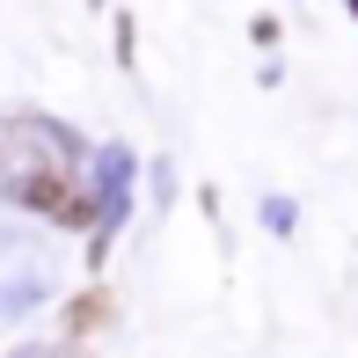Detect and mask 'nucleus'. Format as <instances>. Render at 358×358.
<instances>
[{"label": "nucleus", "instance_id": "f257e3e1", "mask_svg": "<svg viewBox=\"0 0 358 358\" xmlns=\"http://www.w3.org/2000/svg\"><path fill=\"white\" fill-rule=\"evenodd\" d=\"M110 315H117V300H110V292H88V300H73V307H66V336H80V329H103Z\"/></svg>", "mask_w": 358, "mask_h": 358}]
</instances>
